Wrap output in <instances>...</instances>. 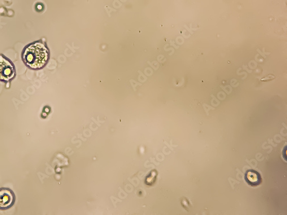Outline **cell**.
<instances>
[{
	"instance_id": "6da1fadb",
	"label": "cell",
	"mask_w": 287,
	"mask_h": 215,
	"mask_svg": "<svg viewBox=\"0 0 287 215\" xmlns=\"http://www.w3.org/2000/svg\"><path fill=\"white\" fill-rule=\"evenodd\" d=\"M49 59L47 48L41 43L30 45L25 50L23 59L26 65L32 69L43 67Z\"/></svg>"
},
{
	"instance_id": "7a4b0ae2",
	"label": "cell",
	"mask_w": 287,
	"mask_h": 215,
	"mask_svg": "<svg viewBox=\"0 0 287 215\" xmlns=\"http://www.w3.org/2000/svg\"><path fill=\"white\" fill-rule=\"evenodd\" d=\"M16 200L14 191L8 188H0V209H8L14 205Z\"/></svg>"
},
{
	"instance_id": "3957f363",
	"label": "cell",
	"mask_w": 287,
	"mask_h": 215,
	"mask_svg": "<svg viewBox=\"0 0 287 215\" xmlns=\"http://www.w3.org/2000/svg\"><path fill=\"white\" fill-rule=\"evenodd\" d=\"M15 70L11 63L0 56V80L8 81L14 77Z\"/></svg>"
},
{
	"instance_id": "277c9868",
	"label": "cell",
	"mask_w": 287,
	"mask_h": 215,
	"mask_svg": "<svg viewBox=\"0 0 287 215\" xmlns=\"http://www.w3.org/2000/svg\"><path fill=\"white\" fill-rule=\"evenodd\" d=\"M246 182L252 187H257L262 182L260 174L256 171L250 170L247 171L245 175Z\"/></svg>"
},
{
	"instance_id": "5b68a950",
	"label": "cell",
	"mask_w": 287,
	"mask_h": 215,
	"mask_svg": "<svg viewBox=\"0 0 287 215\" xmlns=\"http://www.w3.org/2000/svg\"><path fill=\"white\" fill-rule=\"evenodd\" d=\"M263 52L262 51H261L260 50V49H257V51L259 52V54H260L262 56V57H263V58L264 59H266L267 58V55H269L271 54L270 52H266L265 51V48L264 47L263 48Z\"/></svg>"
},
{
	"instance_id": "8992f818",
	"label": "cell",
	"mask_w": 287,
	"mask_h": 215,
	"mask_svg": "<svg viewBox=\"0 0 287 215\" xmlns=\"http://www.w3.org/2000/svg\"><path fill=\"white\" fill-rule=\"evenodd\" d=\"M258 66V63L255 60H251L249 63V67L252 69H255Z\"/></svg>"
},
{
	"instance_id": "52a82bcc",
	"label": "cell",
	"mask_w": 287,
	"mask_h": 215,
	"mask_svg": "<svg viewBox=\"0 0 287 215\" xmlns=\"http://www.w3.org/2000/svg\"><path fill=\"white\" fill-rule=\"evenodd\" d=\"M184 27L188 30V31L191 34H193V30H197L198 28H192V24H190V29L188 28V26L186 24L184 25Z\"/></svg>"
},
{
	"instance_id": "ba28073f",
	"label": "cell",
	"mask_w": 287,
	"mask_h": 215,
	"mask_svg": "<svg viewBox=\"0 0 287 215\" xmlns=\"http://www.w3.org/2000/svg\"><path fill=\"white\" fill-rule=\"evenodd\" d=\"M243 69L246 70V71H247V73H252V70H249L248 68H247V65H243Z\"/></svg>"
},
{
	"instance_id": "9c48e42d",
	"label": "cell",
	"mask_w": 287,
	"mask_h": 215,
	"mask_svg": "<svg viewBox=\"0 0 287 215\" xmlns=\"http://www.w3.org/2000/svg\"><path fill=\"white\" fill-rule=\"evenodd\" d=\"M272 78H274V77H272L271 78H264V79H263V81L271 80V79H272Z\"/></svg>"
}]
</instances>
